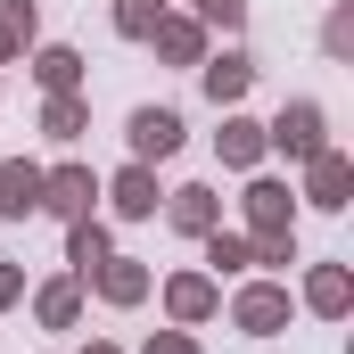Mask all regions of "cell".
<instances>
[{"label":"cell","mask_w":354,"mask_h":354,"mask_svg":"<svg viewBox=\"0 0 354 354\" xmlns=\"http://www.w3.org/2000/svg\"><path fill=\"white\" fill-rule=\"evenodd\" d=\"M132 140L165 157V149H174V140H181V124H174V115H140V124H132Z\"/></svg>","instance_id":"1"}]
</instances>
